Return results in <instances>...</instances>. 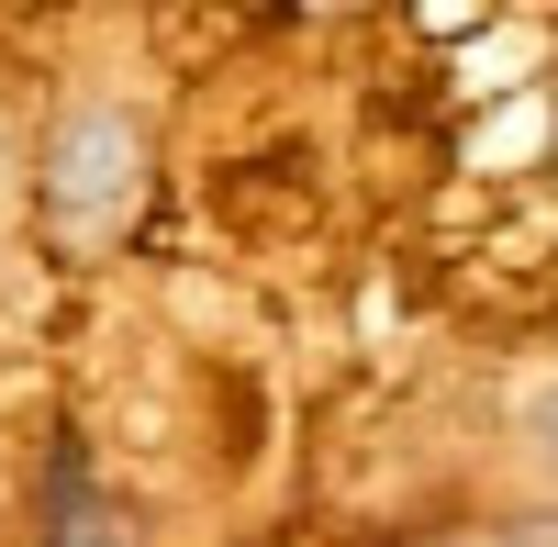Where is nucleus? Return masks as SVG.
<instances>
[{"instance_id": "obj_1", "label": "nucleus", "mask_w": 558, "mask_h": 547, "mask_svg": "<svg viewBox=\"0 0 558 547\" xmlns=\"http://www.w3.org/2000/svg\"><path fill=\"white\" fill-rule=\"evenodd\" d=\"M45 547H123V503L101 491L89 447H57V459H45Z\"/></svg>"}, {"instance_id": "obj_2", "label": "nucleus", "mask_w": 558, "mask_h": 547, "mask_svg": "<svg viewBox=\"0 0 558 547\" xmlns=\"http://www.w3.org/2000/svg\"><path fill=\"white\" fill-rule=\"evenodd\" d=\"M123 146H134L123 112H78V123H68V146H57V202H68V212H101V202H112V179H123Z\"/></svg>"}]
</instances>
